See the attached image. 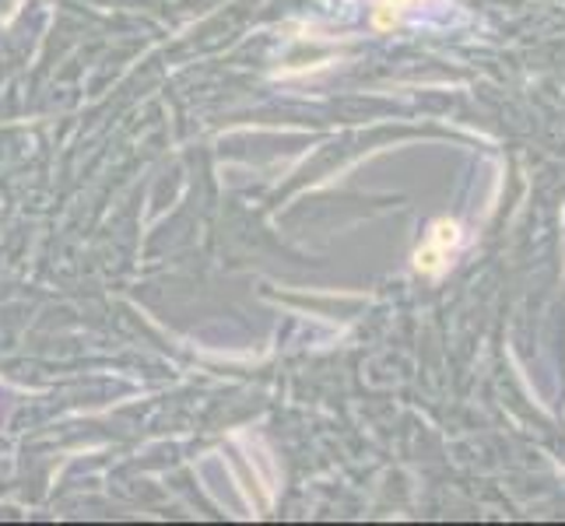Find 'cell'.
I'll list each match as a JSON object with an SVG mask.
<instances>
[{
	"label": "cell",
	"instance_id": "1",
	"mask_svg": "<svg viewBox=\"0 0 565 526\" xmlns=\"http://www.w3.org/2000/svg\"><path fill=\"white\" fill-rule=\"evenodd\" d=\"M457 243H460V225H457V221H450V218L435 221V225L429 229V235H426V246L415 253V267L421 270V274L439 278L446 270Z\"/></svg>",
	"mask_w": 565,
	"mask_h": 526
},
{
	"label": "cell",
	"instance_id": "2",
	"mask_svg": "<svg viewBox=\"0 0 565 526\" xmlns=\"http://www.w3.org/2000/svg\"><path fill=\"white\" fill-rule=\"evenodd\" d=\"M412 4H418V0H376V14H372L376 28H394Z\"/></svg>",
	"mask_w": 565,
	"mask_h": 526
}]
</instances>
